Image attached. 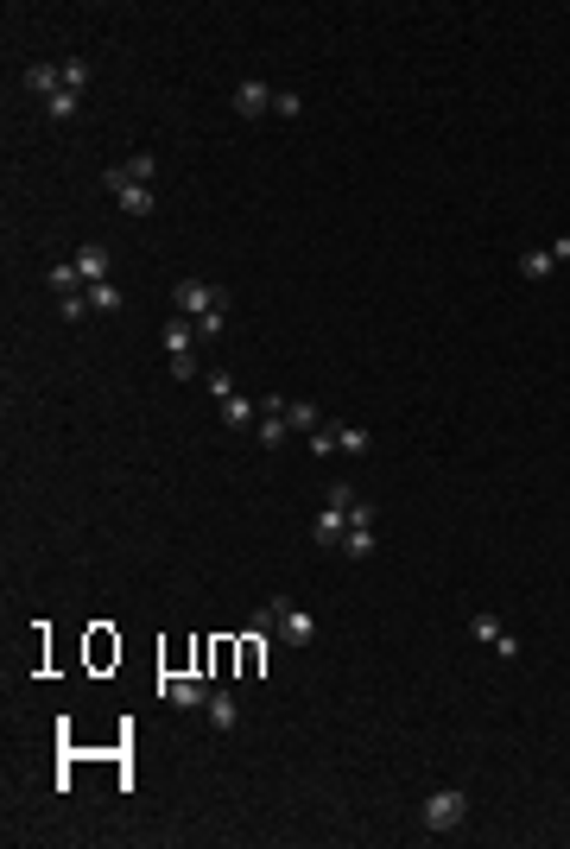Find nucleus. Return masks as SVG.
<instances>
[{"label": "nucleus", "instance_id": "8", "mask_svg": "<svg viewBox=\"0 0 570 849\" xmlns=\"http://www.w3.org/2000/svg\"><path fill=\"white\" fill-rule=\"evenodd\" d=\"M165 355H171V362H190V355H197V323H190V317H171V323H165Z\"/></svg>", "mask_w": 570, "mask_h": 849}, {"label": "nucleus", "instance_id": "5", "mask_svg": "<svg viewBox=\"0 0 570 849\" xmlns=\"http://www.w3.org/2000/svg\"><path fill=\"white\" fill-rule=\"evenodd\" d=\"M273 640H285V647H310V640H317V621H310V615H304L298 602H285L280 634H273Z\"/></svg>", "mask_w": 570, "mask_h": 849}, {"label": "nucleus", "instance_id": "13", "mask_svg": "<svg viewBox=\"0 0 570 849\" xmlns=\"http://www.w3.org/2000/svg\"><path fill=\"white\" fill-rule=\"evenodd\" d=\"M280 615H285V596H273V602H260V609H254V621H248V628H254L260 640H273V634H280Z\"/></svg>", "mask_w": 570, "mask_h": 849}, {"label": "nucleus", "instance_id": "20", "mask_svg": "<svg viewBox=\"0 0 570 849\" xmlns=\"http://www.w3.org/2000/svg\"><path fill=\"white\" fill-rule=\"evenodd\" d=\"M127 298H121V285L115 280H102V285H89V311H121Z\"/></svg>", "mask_w": 570, "mask_h": 849}, {"label": "nucleus", "instance_id": "2", "mask_svg": "<svg viewBox=\"0 0 570 849\" xmlns=\"http://www.w3.org/2000/svg\"><path fill=\"white\" fill-rule=\"evenodd\" d=\"M463 818H469V793H463V786H443V793L425 799V818H419V824H425L431 837H450Z\"/></svg>", "mask_w": 570, "mask_h": 849}, {"label": "nucleus", "instance_id": "1", "mask_svg": "<svg viewBox=\"0 0 570 849\" xmlns=\"http://www.w3.org/2000/svg\"><path fill=\"white\" fill-rule=\"evenodd\" d=\"M171 298H178V317L197 323V336H222V330H229V292H222V285L178 280V285H171Z\"/></svg>", "mask_w": 570, "mask_h": 849}, {"label": "nucleus", "instance_id": "16", "mask_svg": "<svg viewBox=\"0 0 570 849\" xmlns=\"http://www.w3.org/2000/svg\"><path fill=\"white\" fill-rule=\"evenodd\" d=\"M51 292H57V298H70V292H89V285H83V273H76V261H57V267H51Z\"/></svg>", "mask_w": 570, "mask_h": 849}, {"label": "nucleus", "instance_id": "14", "mask_svg": "<svg viewBox=\"0 0 570 849\" xmlns=\"http://www.w3.org/2000/svg\"><path fill=\"white\" fill-rule=\"evenodd\" d=\"M285 424H291V431H304V437H310V431H323V419H317V406H310V400H285Z\"/></svg>", "mask_w": 570, "mask_h": 849}, {"label": "nucleus", "instance_id": "3", "mask_svg": "<svg viewBox=\"0 0 570 849\" xmlns=\"http://www.w3.org/2000/svg\"><path fill=\"white\" fill-rule=\"evenodd\" d=\"M102 184H108V197H115L127 216H152V184H134L121 165H115V171H102Z\"/></svg>", "mask_w": 570, "mask_h": 849}, {"label": "nucleus", "instance_id": "15", "mask_svg": "<svg viewBox=\"0 0 570 849\" xmlns=\"http://www.w3.org/2000/svg\"><path fill=\"white\" fill-rule=\"evenodd\" d=\"M552 267H558V261H552V248H533V254H526V261H520V280L545 285V280H552Z\"/></svg>", "mask_w": 570, "mask_h": 849}, {"label": "nucleus", "instance_id": "24", "mask_svg": "<svg viewBox=\"0 0 570 849\" xmlns=\"http://www.w3.org/2000/svg\"><path fill=\"white\" fill-rule=\"evenodd\" d=\"M121 171H127L134 184H152V171H158V165H152V152H134V159H127Z\"/></svg>", "mask_w": 570, "mask_h": 849}, {"label": "nucleus", "instance_id": "30", "mask_svg": "<svg viewBox=\"0 0 570 849\" xmlns=\"http://www.w3.org/2000/svg\"><path fill=\"white\" fill-rule=\"evenodd\" d=\"M552 261H570V235H565V241H552Z\"/></svg>", "mask_w": 570, "mask_h": 849}, {"label": "nucleus", "instance_id": "27", "mask_svg": "<svg viewBox=\"0 0 570 849\" xmlns=\"http://www.w3.org/2000/svg\"><path fill=\"white\" fill-rule=\"evenodd\" d=\"M330 507H342V514H349V507H355V488H349V482H330Z\"/></svg>", "mask_w": 570, "mask_h": 849}, {"label": "nucleus", "instance_id": "12", "mask_svg": "<svg viewBox=\"0 0 570 849\" xmlns=\"http://www.w3.org/2000/svg\"><path fill=\"white\" fill-rule=\"evenodd\" d=\"M25 89H32L38 102H51V96L64 89V70H57V64H25Z\"/></svg>", "mask_w": 570, "mask_h": 849}, {"label": "nucleus", "instance_id": "6", "mask_svg": "<svg viewBox=\"0 0 570 849\" xmlns=\"http://www.w3.org/2000/svg\"><path fill=\"white\" fill-rule=\"evenodd\" d=\"M209 729H216V735H229V729H241V698H235V691H209Z\"/></svg>", "mask_w": 570, "mask_h": 849}, {"label": "nucleus", "instance_id": "26", "mask_svg": "<svg viewBox=\"0 0 570 849\" xmlns=\"http://www.w3.org/2000/svg\"><path fill=\"white\" fill-rule=\"evenodd\" d=\"M57 304H64V317H70V323H76V317H89V292H70V298H57Z\"/></svg>", "mask_w": 570, "mask_h": 849}, {"label": "nucleus", "instance_id": "4", "mask_svg": "<svg viewBox=\"0 0 570 849\" xmlns=\"http://www.w3.org/2000/svg\"><path fill=\"white\" fill-rule=\"evenodd\" d=\"M158 698L178 704V710H203V704H209V685L190 679V672H165V679H158Z\"/></svg>", "mask_w": 570, "mask_h": 849}, {"label": "nucleus", "instance_id": "18", "mask_svg": "<svg viewBox=\"0 0 570 849\" xmlns=\"http://www.w3.org/2000/svg\"><path fill=\"white\" fill-rule=\"evenodd\" d=\"M336 450L342 456H368V431L361 424H336Z\"/></svg>", "mask_w": 570, "mask_h": 849}, {"label": "nucleus", "instance_id": "25", "mask_svg": "<svg viewBox=\"0 0 570 849\" xmlns=\"http://www.w3.org/2000/svg\"><path fill=\"white\" fill-rule=\"evenodd\" d=\"M310 456H336V424H323V431H310Z\"/></svg>", "mask_w": 570, "mask_h": 849}, {"label": "nucleus", "instance_id": "29", "mask_svg": "<svg viewBox=\"0 0 570 849\" xmlns=\"http://www.w3.org/2000/svg\"><path fill=\"white\" fill-rule=\"evenodd\" d=\"M298 108H304V102H298L291 89H280V96H273V115H298Z\"/></svg>", "mask_w": 570, "mask_h": 849}, {"label": "nucleus", "instance_id": "23", "mask_svg": "<svg viewBox=\"0 0 570 849\" xmlns=\"http://www.w3.org/2000/svg\"><path fill=\"white\" fill-rule=\"evenodd\" d=\"M469 634H475V640H488V647H494V640H501V634H507V628H501V615H488V609H482V615H469Z\"/></svg>", "mask_w": 570, "mask_h": 849}, {"label": "nucleus", "instance_id": "22", "mask_svg": "<svg viewBox=\"0 0 570 849\" xmlns=\"http://www.w3.org/2000/svg\"><path fill=\"white\" fill-rule=\"evenodd\" d=\"M76 108H83V96H70V89H57V96L45 102V115H51V121H76Z\"/></svg>", "mask_w": 570, "mask_h": 849}, {"label": "nucleus", "instance_id": "7", "mask_svg": "<svg viewBox=\"0 0 570 849\" xmlns=\"http://www.w3.org/2000/svg\"><path fill=\"white\" fill-rule=\"evenodd\" d=\"M273 96H280V89H267V83H241V89H235V115H241V121H260V115L273 108Z\"/></svg>", "mask_w": 570, "mask_h": 849}, {"label": "nucleus", "instance_id": "10", "mask_svg": "<svg viewBox=\"0 0 570 849\" xmlns=\"http://www.w3.org/2000/svg\"><path fill=\"white\" fill-rule=\"evenodd\" d=\"M222 424H229V431H254V424H260V400L229 394V400H222Z\"/></svg>", "mask_w": 570, "mask_h": 849}, {"label": "nucleus", "instance_id": "19", "mask_svg": "<svg viewBox=\"0 0 570 849\" xmlns=\"http://www.w3.org/2000/svg\"><path fill=\"white\" fill-rule=\"evenodd\" d=\"M336 552H342V558H368V552H374V527H349V539H342Z\"/></svg>", "mask_w": 570, "mask_h": 849}, {"label": "nucleus", "instance_id": "9", "mask_svg": "<svg viewBox=\"0 0 570 849\" xmlns=\"http://www.w3.org/2000/svg\"><path fill=\"white\" fill-rule=\"evenodd\" d=\"M70 261H76L83 285H102V280H108V248H102V241H83V248H76Z\"/></svg>", "mask_w": 570, "mask_h": 849}, {"label": "nucleus", "instance_id": "11", "mask_svg": "<svg viewBox=\"0 0 570 849\" xmlns=\"http://www.w3.org/2000/svg\"><path fill=\"white\" fill-rule=\"evenodd\" d=\"M310 539H317V546H342V539H349V514H342V507H323V514L310 520Z\"/></svg>", "mask_w": 570, "mask_h": 849}, {"label": "nucleus", "instance_id": "28", "mask_svg": "<svg viewBox=\"0 0 570 849\" xmlns=\"http://www.w3.org/2000/svg\"><path fill=\"white\" fill-rule=\"evenodd\" d=\"M203 381H209V394H216V400H229V394H235V381H229L222 368H216V374H203Z\"/></svg>", "mask_w": 570, "mask_h": 849}, {"label": "nucleus", "instance_id": "21", "mask_svg": "<svg viewBox=\"0 0 570 849\" xmlns=\"http://www.w3.org/2000/svg\"><path fill=\"white\" fill-rule=\"evenodd\" d=\"M57 70H64V89H70V96H83V89H89V64H83V57H64Z\"/></svg>", "mask_w": 570, "mask_h": 849}, {"label": "nucleus", "instance_id": "17", "mask_svg": "<svg viewBox=\"0 0 570 849\" xmlns=\"http://www.w3.org/2000/svg\"><path fill=\"white\" fill-rule=\"evenodd\" d=\"M254 437H260V444H267V450H280L285 437H291V424H285L280 413H260V424H254Z\"/></svg>", "mask_w": 570, "mask_h": 849}]
</instances>
